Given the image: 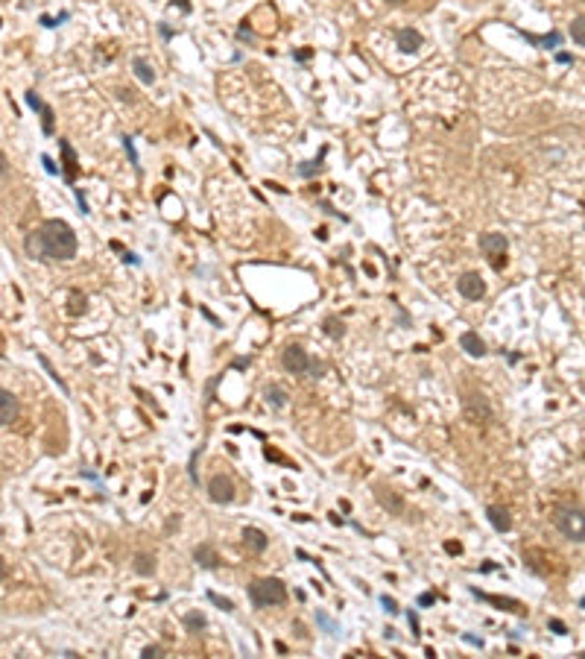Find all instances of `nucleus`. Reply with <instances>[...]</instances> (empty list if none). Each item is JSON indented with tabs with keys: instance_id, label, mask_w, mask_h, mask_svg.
<instances>
[{
	"instance_id": "obj_4",
	"label": "nucleus",
	"mask_w": 585,
	"mask_h": 659,
	"mask_svg": "<svg viewBox=\"0 0 585 659\" xmlns=\"http://www.w3.org/2000/svg\"><path fill=\"white\" fill-rule=\"evenodd\" d=\"M281 364H284V369L287 372H292V375H304V372H310V358H307V352H304L302 346H287L284 352H281Z\"/></svg>"
},
{
	"instance_id": "obj_24",
	"label": "nucleus",
	"mask_w": 585,
	"mask_h": 659,
	"mask_svg": "<svg viewBox=\"0 0 585 659\" xmlns=\"http://www.w3.org/2000/svg\"><path fill=\"white\" fill-rule=\"evenodd\" d=\"M123 150H126V155H129V164L135 167V173H140V158H138V150H135V138H129V135H123Z\"/></svg>"
},
{
	"instance_id": "obj_18",
	"label": "nucleus",
	"mask_w": 585,
	"mask_h": 659,
	"mask_svg": "<svg viewBox=\"0 0 585 659\" xmlns=\"http://www.w3.org/2000/svg\"><path fill=\"white\" fill-rule=\"evenodd\" d=\"M322 161H325V150L319 153V158H316V161H304V164H299V170H296V173H299V176H302V179L319 176V173L325 170V164H322Z\"/></svg>"
},
{
	"instance_id": "obj_42",
	"label": "nucleus",
	"mask_w": 585,
	"mask_h": 659,
	"mask_svg": "<svg viewBox=\"0 0 585 659\" xmlns=\"http://www.w3.org/2000/svg\"><path fill=\"white\" fill-rule=\"evenodd\" d=\"M123 261H126V264H140V258H138V255H132V252H126V258H123Z\"/></svg>"
},
{
	"instance_id": "obj_21",
	"label": "nucleus",
	"mask_w": 585,
	"mask_h": 659,
	"mask_svg": "<svg viewBox=\"0 0 585 659\" xmlns=\"http://www.w3.org/2000/svg\"><path fill=\"white\" fill-rule=\"evenodd\" d=\"M182 621H185V627L190 630V633H199V630H205V627H208V618H205L202 612H187Z\"/></svg>"
},
{
	"instance_id": "obj_7",
	"label": "nucleus",
	"mask_w": 585,
	"mask_h": 659,
	"mask_svg": "<svg viewBox=\"0 0 585 659\" xmlns=\"http://www.w3.org/2000/svg\"><path fill=\"white\" fill-rule=\"evenodd\" d=\"M208 498L214 504H231L234 501V483L228 475H214L208 481Z\"/></svg>"
},
{
	"instance_id": "obj_3",
	"label": "nucleus",
	"mask_w": 585,
	"mask_h": 659,
	"mask_svg": "<svg viewBox=\"0 0 585 659\" xmlns=\"http://www.w3.org/2000/svg\"><path fill=\"white\" fill-rule=\"evenodd\" d=\"M553 521H556V528H559V533L565 539H571V542L585 539V510H579V507H559Z\"/></svg>"
},
{
	"instance_id": "obj_37",
	"label": "nucleus",
	"mask_w": 585,
	"mask_h": 659,
	"mask_svg": "<svg viewBox=\"0 0 585 659\" xmlns=\"http://www.w3.org/2000/svg\"><path fill=\"white\" fill-rule=\"evenodd\" d=\"M143 656H147V659H152V656H161V647H158V645H150V647H143Z\"/></svg>"
},
{
	"instance_id": "obj_6",
	"label": "nucleus",
	"mask_w": 585,
	"mask_h": 659,
	"mask_svg": "<svg viewBox=\"0 0 585 659\" xmlns=\"http://www.w3.org/2000/svg\"><path fill=\"white\" fill-rule=\"evenodd\" d=\"M480 249L491 258V267L501 270L503 267V252H506V235H498V232H489V235H480Z\"/></svg>"
},
{
	"instance_id": "obj_33",
	"label": "nucleus",
	"mask_w": 585,
	"mask_h": 659,
	"mask_svg": "<svg viewBox=\"0 0 585 659\" xmlns=\"http://www.w3.org/2000/svg\"><path fill=\"white\" fill-rule=\"evenodd\" d=\"M41 164H44V170L50 173V176H56V173H58V167L53 164V158H50V155H41Z\"/></svg>"
},
{
	"instance_id": "obj_2",
	"label": "nucleus",
	"mask_w": 585,
	"mask_h": 659,
	"mask_svg": "<svg viewBox=\"0 0 585 659\" xmlns=\"http://www.w3.org/2000/svg\"><path fill=\"white\" fill-rule=\"evenodd\" d=\"M249 600L257 610H267V607H281L287 600V586L281 583L278 577H257L249 583Z\"/></svg>"
},
{
	"instance_id": "obj_23",
	"label": "nucleus",
	"mask_w": 585,
	"mask_h": 659,
	"mask_svg": "<svg viewBox=\"0 0 585 659\" xmlns=\"http://www.w3.org/2000/svg\"><path fill=\"white\" fill-rule=\"evenodd\" d=\"M135 571H138V574H152V571H155V557L138 554V557H135Z\"/></svg>"
},
{
	"instance_id": "obj_9",
	"label": "nucleus",
	"mask_w": 585,
	"mask_h": 659,
	"mask_svg": "<svg viewBox=\"0 0 585 659\" xmlns=\"http://www.w3.org/2000/svg\"><path fill=\"white\" fill-rule=\"evenodd\" d=\"M395 44L404 53H416V50L424 44V38H421V33L419 30H413V26H404V30H398L395 33Z\"/></svg>"
},
{
	"instance_id": "obj_36",
	"label": "nucleus",
	"mask_w": 585,
	"mask_h": 659,
	"mask_svg": "<svg viewBox=\"0 0 585 659\" xmlns=\"http://www.w3.org/2000/svg\"><path fill=\"white\" fill-rule=\"evenodd\" d=\"M76 205H79L82 214H91V208H88V202H85V197H82V190L76 188Z\"/></svg>"
},
{
	"instance_id": "obj_19",
	"label": "nucleus",
	"mask_w": 585,
	"mask_h": 659,
	"mask_svg": "<svg viewBox=\"0 0 585 659\" xmlns=\"http://www.w3.org/2000/svg\"><path fill=\"white\" fill-rule=\"evenodd\" d=\"M264 396H267V401L272 404V407H284L287 404V390H281V387H275V384H269L267 390H264Z\"/></svg>"
},
{
	"instance_id": "obj_22",
	"label": "nucleus",
	"mask_w": 585,
	"mask_h": 659,
	"mask_svg": "<svg viewBox=\"0 0 585 659\" xmlns=\"http://www.w3.org/2000/svg\"><path fill=\"white\" fill-rule=\"evenodd\" d=\"M571 38L579 44V47H585V18L582 15H576L571 21Z\"/></svg>"
},
{
	"instance_id": "obj_30",
	"label": "nucleus",
	"mask_w": 585,
	"mask_h": 659,
	"mask_svg": "<svg viewBox=\"0 0 585 659\" xmlns=\"http://www.w3.org/2000/svg\"><path fill=\"white\" fill-rule=\"evenodd\" d=\"M23 100H26V106L33 108V112H41V108H44V103H41V97L35 94V91H26V94H23Z\"/></svg>"
},
{
	"instance_id": "obj_38",
	"label": "nucleus",
	"mask_w": 585,
	"mask_h": 659,
	"mask_svg": "<svg viewBox=\"0 0 585 659\" xmlns=\"http://www.w3.org/2000/svg\"><path fill=\"white\" fill-rule=\"evenodd\" d=\"M158 33H161V38H173V30H170V26L164 24V21H161V24H158Z\"/></svg>"
},
{
	"instance_id": "obj_16",
	"label": "nucleus",
	"mask_w": 585,
	"mask_h": 659,
	"mask_svg": "<svg viewBox=\"0 0 585 659\" xmlns=\"http://www.w3.org/2000/svg\"><path fill=\"white\" fill-rule=\"evenodd\" d=\"M486 518L491 521V528L498 530V533H506V530L512 528V518H509V513L503 510V507H486Z\"/></svg>"
},
{
	"instance_id": "obj_35",
	"label": "nucleus",
	"mask_w": 585,
	"mask_h": 659,
	"mask_svg": "<svg viewBox=\"0 0 585 659\" xmlns=\"http://www.w3.org/2000/svg\"><path fill=\"white\" fill-rule=\"evenodd\" d=\"M381 603H384V610L389 612V615H395V612H398V603H395L392 598H386V595H384V598H381Z\"/></svg>"
},
{
	"instance_id": "obj_28",
	"label": "nucleus",
	"mask_w": 585,
	"mask_h": 659,
	"mask_svg": "<svg viewBox=\"0 0 585 659\" xmlns=\"http://www.w3.org/2000/svg\"><path fill=\"white\" fill-rule=\"evenodd\" d=\"M208 600H211V603H217V607H220L222 612H231V610H234V603H231V600H228V598H220L217 592H208Z\"/></svg>"
},
{
	"instance_id": "obj_39",
	"label": "nucleus",
	"mask_w": 585,
	"mask_h": 659,
	"mask_svg": "<svg viewBox=\"0 0 585 659\" xmlns=\"http://www.w3.org/2000/svg\"><path fill=\"white\" fill-rule=\"evenodd\" d=\"M9 173V161H6V155L0 153V176H6Z\"/></svg>"
},
{
	"instance_id": "obj_34",
	"label": "nucleus",
	"mask_w": 585,
	"mask_h": 659,
	"mask_svg": "<svg viewBox=\"0 0 585 659\" xmlns=\"http://www.w3.org/2000/svg\"><path fill=\"white\" fill-rule=\"evenodd\" d=\"M436 603V595L433 592H424V595H419V607H433Z\"/></svg>"
},
{
	"instance_id": "obj_29",
	"label": "nucleus",
	"mask_w": 585,
	"mask_h": 659,
	"mask_svg": "<svg viewBox=\"0 0 585 659\" xmlns=\"http://www.w3.org/2000/svg\"><path fill=\"white\" fill-rule=\"evenodd\" d=\"M325 331L331 334V337H342V322H339V319H334V317H328V319H325Z\"/></svg>"
},
{
	"instance_id": "obj_8",
	"label": "nucleus",
	"mask_w": 585,
	"mask_h": 659,
	"mask_svg": "<svg viewBox=\"0 0 585 659\" xmlns=\"http://www.w3.org/2000/svg\"><path fill=\"white\" fill-rule=\"evenodd\" d=\"M193 560H196V565H202V568H208V571H214V568H220V554H217V548L211 545V542H202V545H196L193 548Z\"/></svg>"
},
{
	"instance_id": "obj_41",
	"label": "nucleus",
	"mask_w": 585,
	"mask_h": 659,
	"mask_svg": "<svg viewBox=\"0 0 585 659\" xmlns=\"http://www.w3.org/2000/svg\"><path fill=\"white\" fill-rule=\"evenodd\" d=\"M41 26H47V30H53V26H56V21H53L50 15H41Z\"/></svg>"
},
{
	"instance_id": "obj_32",
	"label": "nucleus",
	"mask_w": 585,
	"mask_h": 659,
	"mask_svg": "<svg viewBox=\"0 0 585 659\" xmlns=\"http://www.w3.org/2000/svg\"><path fill=\"white\" fill-rule=\"evenodd\" d=\"M407 621H409V630H413V636L421 633V624H419V615H416V610L407 612Z\"/></svg>"
},
{
	"instance_id": "obj_11",
	"label": "nucleus",
	"mask_w": 585,
	"mask_h": 659,
	"mask_svg": "<svg viewBox=\"0 0 585 659\" xmlns=\"http://www.w3.org/2000/svg\"><path fill=\"white\" fill-rule=\"evenodd\" d=\"M243 545H246V551L264 554V551L269 548V536H267L260 528H246V530H243Z\"/></svg>"
},
{
	"instance_id": "obj_45",
	"label": "nucleus",
	"mask_w": 585,
	"mask_h": 659,
	"mask_svg": "<svg viewBox=\"0 0 585 659\" xmlns=\"http://www.w3.org/2000/svg\"><path fill=\"white\" fill-rule=\"evenodd\" d=\"M389 3H404V0H389Z\"/></svg>"
},
{
	"instance_id": "obj_13",
	"label": "nucleus",
	"mask_w": 585,
	"mask_h": 659,
	"mask_svg": "<svg viewBox=\"0 0 585 659\" xmlns=\"http://www.w3.org/2000/svg\"><path fill=\"white\" fill-rule=\"evenodd\" d=\"M374 495H377V501H381L389 513L404 516V498H401V495H395L392 489H386V486H374Z\"/></svg>"
},
{
	"instance_id": "obj_5",
	"label": "nucleus",
	"mask_w": 585,
	"mask_h": 659,
	"mask_svg": "<svg viewBox=\"0 0 585 659\" xmlns=\"http://www.w3.org/2000/svg\"><path fill=\"white\" fill-rule=\"evenodd\" d=\"M456 290H459V296H462V299H468V302H477V299H483V296H486V282L480 279V272H462V276L456 279Z\"/></svg>"
},
{
	"instance_id": "obj_27",
	"label": "nucleus",
	"mask_w": 585,
	"mask_h": 659,
	"mask_svg": "<svg viewBox=\"0 0 585 659\" xmlns=\"http://www.w3.org/2000/svg\"><path fill=\"white\" fill-rule=\"evenodd\" d=\"M316 621L322 624V627H325V630H328L331 636H339V633H342V630H339V624H334V621H331V618L325 615V612H316Z\"/></svg>"
},
{
	"instance_id": "obj_14",
	"label": "nucleus",
	"mask_w": 585,
	"mask_h": 659,
	"mask_svg": "<svg viewBox=\"0 0 585 659\" xmlns=\"http://www.w3.org/2000/svg\"><path fill=\"white\" fill-rule=\"evenodd\" d=\"M521 36L530 41V44H536V47H541V50H556V47H562V33H547V36H536V33H524V30H518Z\"/></svg>"
},
{
	"instance_id": "obj_15",
	"label": "nucleus",
	"mask_w": 585,
	"mask_h": 659,
	"mask_svg": "<svg viewBox=\"0 0 585 659\" xmlns=\"http://www.w3.org/2000/svg\"><path fill=\"white\" fill-rule=\"evenodd\" d=\"M459 346H462V352H468L471 358H483V354H486V343L480 340L477 331H462V334H459Z\"/></svg>"
},
{
	"instance_id": "obj_44",
	"label": "nucleus",
	"mask_w": 585,
	"mask_h": 659,
	"mask_svg": "<svg viewBox=\"0 0 585 659\" xmlns=\"http://www.w3.org/2000/svg\"><path fill=\"white\" fill-rule=\"evenodd\" d=\"M6 577V563H3V557H0V580Z\"/></svg>"
},
{
	"instance_id": "obj_43",
	"label": "nucleus",
	"mask_w": 585,
	"mask_h": 659,
	"mask_svg": "<svg viewBox=\"0 0 585 659\" xmlns=\"http://www.w3.org/2000/svg\"><path fill=\"white\" fill-rule=\"evenodd\" d=\"M296 59H299V62H304V59H310V50H299V53H296Z\"/></svg>"
},
{
	"instance_id": "obj_20",
	"label": "nucleus",
	"mask_w": 585,
	"mask_h": 659,
	"mask_svg": "<svg viewBox=\"0 0 585 659\" xmlns=\"http://www.w3.org/2000/svg\"><path fill=\"white\" fill-rule=\"evenodd\" d=\"M35 358H38V364L44 366V372H47V375H50V378H53V381H56V384H58V390H62V393L68 396V393H70V390H68V384H65V381H62V375H58L56 369H53V364L47 361V354H41V352H38V354H35Z\"/></svg>"
},
{
	"instance_id": "obj_40",
	"label": "nucleus",
	"mask_w": 585,
	"mask_h": 659,
	"mask_svg": "<svg viewBox=\"0 0 585 659\" xmlns=\"http://www.w3.org/2000/svg\"><path fill=\"white\" fill-rule=\"evenodd\" d=\"M550 627H553L556 633H565V624H562L559 618H550Z\"/></svg>"
},
{
	"instance_id": "obj_25",
	"label": "nucleus",
	"mask_w": 585,
	"mask_h": 659,
	"mask_svg": "<svg viewBox=\"0 0 585 659\" xmlns=\"http://www.w3.org/2000/svg\"><path fill=\"white\" fill-rule=\"evenodd\" d=\"M474 595L483 600H489V603H494V607H509V610H518V600H509V598H494V595H480L477 589H474Z\"/></svg>"
},
{
	"instance_id": "obj_10",
	"label": "nucleus",
	"mask_w": 585,
	"mask_h": 659,
	"mask_svg": "<svg viewBox=\"0 0 585 659\" xmlns=\"http://www.w3.org/2000/svg\"><path fill=\"white\" fill-rule=\"evenodd\" d=\"M18 419V399L12 396V390L0 387V425H12Z\"/></svg>"
},
{
	"instance_id": "obj_12",
	"label": "nucleus",
	"mask_w": 585,
	"mask_h": 659,
	"mask_svg": "<svg viewBox=\"0 0 585 659\" xmlns=\"http://www.w3.org/2000/svg\"><path fill=\"white\" fill-rule=\"evenodd\" d=\"M58 147H62V155H65V167H62V176H65V182L68 185H73V179H76V170H79V164H76V153H73V147H70L65 138H58Z\"/></svg>"
},
{
	"instance_id": "obj_1",
	"label": "nucleus",
	"mask_w": 585,
	"mask_h": 659,
	"mask_svg": "<svg viewBox=\"0 0 585 659\" xmlns=\"http://www.w3.org/2000/svg\"><path fill=\"white\" fill-rule=\"evenodd\" d=\"M23 249H26L30 258L41 261V264L70 261L76 255V249H79V240H76V232L65 220H44L35 232L26 235Z\"/></svg>"
},
{
	"instance_id": "obj_31",
	"label": "nucleus",
	"mask_w": 585,
	"mask_h": 659,
	"mask_svg": "<svg viewBox=\"0 0 585 659\" xmlns=\"http://www.w3.org/2000/svg\"><path fill=\"white\" fill-rule=\"evenodd\" d=\"M237 41H246V44H255V33L249 26H237Z\"/></svg>"
},
{
	"instance_id": "obj_17",
	"label": "nucleus",
	"mask_w": 585,
	"mask_h": 659,
	"mask_svg": "<svg viewBox=\"0 0 585 659\" xmlns=\"http://www.w3.org/2000/svg\"><path fill=\"white\" fill-rule=\"evenodd\" d=\"M132 71H135V76H138L143 85H152V83H155V68L150 65V59H147V56H135V59H132Z\"/></svg>"
},
{
	"instance_id": "obj_26",
	"label": "nucleus",
	"mask_w": 585,
	"mask_h": 659,
	"mask_svg": "<svg viewBox=\"0 0 585 659\" xmlns=\"http://www.w3.org/2000/svg\"><path fill=\"white\" fill-rule=\"evenodd\" d=\"M38 115H41V132H44V135H53V108L44 106Z\"/></svg>"
}]
</instances>
